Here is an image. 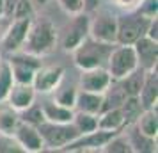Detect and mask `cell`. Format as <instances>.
Wrapping results in <instances>:
<instances>
[{
    "label": "cell",
    "mask_w": 158,
    "mask_h": 153,
    "mask_svg": "<svg viewBox=\"0 0 158 153\" xmlns=\"http://www.w3.org/2000/svg\"><path fill=\"white\" fill-rule=\"evenodd\" d=\"M57 29L50 20H39V22H30L29 32L25 37L22 50L36 55V57H44L55 50L57 46Z\"/></svg>",
    "instance_id": "obj_1"
},
{
    "label": "cell",
    "mask_w": 158,
    "mask_h": 153,
    "mask_svg": "<svg viewBox=\"0 0 158 153\" xmlns=\"http://www.w3.org/2000/svg\"><path fill=\"white\" fill-rule=\"evenodd\" d=\"M114 45L100 43L93 37H85L82 43L71 52L73 62L78 70H89V68H100L107 64V57Z\"/></svg>",
    "instance_id": "obj_2"
},
{
    "label": "cell",
    "mask_w": 158,
    "mask_h": 153,
    "mask_svg": "<svg viewBox=\"0 0 158 153\" xmlns=\"http://www.w3.org/2000/svg\"><path fill=\"white\" fill-rule=\"evenodd\" d=\"M105 68L114 82L121 80L131 71H135L139 68V61H137L133 45H114L107 57Z\"/></svg>",
    "instance_id": "obj_3"
},
{
    "label": "cell",
    "mask_w": 158,
    "mask_h": 153,
    "mask_svg": "<svg viewBox=\"0 0 158 153\" xmlns=\"http://www.w3.org/2000/svg\"><path fill=\"white\" fill-rule=\"evenodd\" d=\"M37 130L43 137L44 148H48L52 151H60L66 144H69L71 141L80 135V132L75 128L73 123H50L43 121L37 125Z\"/></svg>",
    "instance_id": "obj_4"
},
{
    "label": "cell",
    "mask_w": 158,
    "mask_h": 153,
    "mask_svg": "<svg viewBox=\"0 0 158 153\" xmlns=\"http://www.w3.org/2000/svg\"><path fill=\"white\" fill-rule=\"evenodd\" d=\"M149 18L133 13V15H126L117 18V37H115V45H133L140 36L146 34Z\"/></svg>",
    "instance_id": "obj_5"
},
{
    "label": "cell",
    "mask_w": 158,
    "mask_h": 153,
    "mask_svg": "<svg viewBox=\"0 0 158 153\" xmlns=\"http://www.w3.org/2000/svg\"><path fill=\"white\" fill-rule=\"evenodd\" d=\"M7 61L11 66V71H13V79H15V82H20V84H32L34 73L41 66V57L30 55L23 50L9 53Z\"/></svg>",
    "instance_id": "obj_6"
},
{
    "label": "cell",
    "mask_w": 158,
    "mask_h": 153,
    "mask_svg": "<svg viewBox=\"0 0 158 153\" xmlns=\"http://www.w3.org/2000/svg\"><path fill=\"white\" fill-rule=\"evenodd\" d=\"M89 37L105 45H115L117 16L110 13H98L94 18H89Z\"/></svg>",
    "instance_id": "obj_7"
},
{
    "label": "cell",
    "mask_w": 158,
    "mask_h": 153,
    "mask_svg": "<svg viewBox=\"0 0 158 153\" xmlns=\"http://www.w3.org/2000/svg\"><path fill=\"white\" fill-rule=\"evenodd\" d=\"M64 80V68L60 64L39 66L32 79V87L37 95H50L60 82Z\"/></svg>",
    "instance_id": "obj_8"
},
{
    "label": "cell",
    "mask_w": 158,
    "mask_h": 153,
    "mask_svg": "<svg viewBox=\"0 0 158 153\" xmlns=\"http://www.w3.org/2000/svg\"><path fill=\"white\" fill-rule=\"evenodd\" d=\"M30 16H22V18H15L13 23L7 27V30L4 32V36L0 39V48L6 53H13V52L22 50L25 37L30 27Z\"/></svg>",
    "instance_id": "obj_9"
},
{
    "label": "cell",
    "mask_w": 158,
    "mask_h": 153,
    "mask_svg": "<svg viewBox=\"0 0 158 153\" xmlns=\"http://www.w3.org/2000/svg\"><path fill=\"white\" fill-rule=\"evenodd\" d=\"M117 132H108V130H100L96 128L94 132H89V134H80L78 137L71 141L69 144H66L60 151H101V148L105 146L108 139L112 137Z\"/></svg>",
    "instance_id": "obj_10"
},
{
    "label": "cell",
    "mask_w": 158,
    "mask_h": 153,
    "mask_svg": "<svg viewBox=\"0 0 158 153\" xmlns=\"http://www.w3.org/2000/svg\"><path fill=\"white\" fill-rule=\"evenodd\" d=\"M13 137L16 139V142L22 146V150L25 153H39V151H43V150H46L37 126L32 123H27L23 119H20V123L16 126Z\"/></svg>",
    "instance_id": "obj_11"
},
{
    "label": "cell",
    "mask_w": 158,
    "mask_h": 153,
    "mask_svg": "<svg viewBox=\"0 0 158 153\" xmlns=\"http://www.w3.org/2000/svg\"><path fill=\"white\" fill-rule=\"evenodd\" d=\"M80 89L84 91H91V93H100L103 95L107 91L114 80L110 77V73L107 71L105 66L100 68H89V70H80Z\"/></svg>",
    "instance_id": "obj_12"
},
{
    "label": "cell",
    "mask_w": 158,
    "mask_h": 153,
    "mask_svg": "<svg viewBox=\"0 0 158 153\" xmlns=\"http://www.w3.org/2000/svg\"><path fill=\"white\" fill-rule=\"evenodd\" d=\"M85 37H89V16H85L84 13L73 15L62 37V48L66 52H73Z\"/></svg>",
    "instance_id": "obj_13"
},
{
    "label": "cell",
    "mask_w": 158,
    "mask_h": 153,
    "mask_svg": "<svg viewBox=\"0 0 158 153\" xmlns=\"http://www.w3.org/2000/svg\"><path fill=\"white\" fill-rule=\"evenodd\" d=\"M36 89L32 87V84H20V82H15L13 87L9 89L7 96H6V102L11 109H15L16 112L22 114L23 110H27L30 105L36 103Z\"/></svg>",
    "instance_id": "obj_14"
},
{
    "label": "cell",
    "mask_w": 158,
    "mask_h": 153,
    "mask_svg": "<svg viewBox=\"0 0 158 153\" xmlns=\"http://www.w3.org/2000/svg\"><path fill=\"white\" fill-rule=\"evenodd\" d=\"M135 55L139 61V68H142L146 71L156 70L158 62V41H153L148 36H140L133 43Z\"/></svg>",
    "instance_id": "obj_15"
},
{
    "label": "cell",
    "mask_w": 158,
    "mask_h": 153,
    "mask_svg": "<svg viewBox=\"0 0 158 153\" xmlns=\"http://www.w3.org/2000/svg\"><path fill=\"white\" fill-rule=\"evenodd\" d=\"M137 98H139V102L142 105V109H156V103H158V75H156V70L146 71L142 87L139 91Z\"/></svg>",
    "instance_id": "obj_16"
},
{
    "label": "cell",
    "mask_w": 158,
    "mask_h": 153,
    "mask_svg": "<svg viewBox=\"0 0 158 153\" xmlns=\"http://www.w3.org/2000/svg\"><path fill=\"white\" fill-rule=\"evenodd\" d=\"M98 128L108 132H121L126 128L124 116L121 112V107H110V109L101 110L98 114Z\"/></svg>",
    "instance_id": "obj_17"
},
{
    "label": "cell",
    "mask_w": 158,
    "mask_h": 153,
    "mask_svg": "<svg viewBox=\"0 0 158 153\" xmlns=\"http://www.w3.org/2000/svg\"><path fill=\"white\" fill-rule=\"evenodd\" d=\"M139 134H142L148 139H156L158 135V114L156 109H142L139 117L133 123Z\"/></svg>",
    "instance_id": "obj_18"
},
{
    "label": "cell",
    "mask_w": 158,
    "mask_h": 153,
    "mask_svg": "<svg viewBox=\"0 0 158 153\" xmlns=\"http://www.w3.org/2000/svg\"><path fill=\"white\" fill-rule=\"evenodd\" d=\"M75 110H82V112H89V114L98 116L103 110V95L78 89L77 102H75Z\"/></svg>",
    "instance_id": "obj_19"
},
{
    "label": "cell",
    "mask_w": 158,
    "mask_h": 153,
    "mask_svg": "<svg viewBox=\"0 0 158 153\" xmlns=\"http://www.w3.org/2000/svg\"><path fill=\"white\" fill-rule=\"evenodd\" d=\"M41 112H43L44 121H50V123H71L73 114H75L73 109L62 107L57 102H53V100L44 102L41 105Z\"/></svg>",
    "instance_id": "obj_20"
},
{
    "label": "cell",
    "mask_w": 158,
    "mask_h": 153,
    "mask_svg": "<svg viewBox=\"0 0 158 153\" xmlns=\"http://www.w3.org/2000/svg\"><path fill=\"white\" fill-rule=\"evenodd\" d=\"M144 77H146V70L137 68L135 71H131L130 75H126L124 79L115 80V82L119 84V87L123 89V93H124L126 96H137L139 91H140V87H142Z\"/></svg>",
    "instance_id": "obj_21"
},
{
    "label": "cell",
    "mask_w": 158,
    "mask_h": 153,
    "mask_svg": "<svg viewBox=\"0 0 158 153\" xmlns=\"http://www.w3.org/2000/svg\"><path fill=\"white\" fill-rule=\"evenodd\" d=\"M77 95H78V87L73 84H59L53 89V102H57L62 107L75 110V102H77Z\"/></svg>",
    "instance_id": "obj_22"
},
{
    "label": "cell",
    "mask_w": 158,
    "mask_h": 153,
    "mask_svg": "<svg viewBox=\"0 0 158 153\" xmlns=\"http://www.w3.org/2000/svg\"><path fill=\"white\" fill-rule=\"evenodd\" d=\"M20 123V112L11 109L9 105L0 107V135H13Z\"/></svg>",
    "instance_id": "obj_23"
},
{
    "label": "cell",
    "mask_w": 158,
    "mask_h": 153,
    "mask_svg": "<svg viewBox=\"0 0 158 153\" xmlns=\"http://www.w3.org/2000/svg\"><path fill=\"white\" fill-rule=\"evenodd\" d=\"M101 151H105V153H131L133 148L130 144L128 135L121 130L108 139L107 142H105V146L101 148Z\"/></svg>",
    "instance_id": "obj_24"
},
{
    "label": "cell",
    "mask_w": 158,
    "mask_h": 153,
    "mask_svg": "<svg viewBox=\"0 0 158 153\" xmlns=\"http://www.w3.org/2000/svg\"><path fill=\"white\" fill-rule=\"evenodd\" d=\"M73 125L80 134H89L98 128V116L96 114H89V112H82V110H75L73 114Z\"/></svg>",
    "instance_id": "obj_25"
},
{
    "label": "cell",
    "mask_w": 158,
    "mask_h": 153,
    "mask_svg": "<svg viewBox=\"0 0 158 153\" xmlns=\"http://www.w3.org/2000/svg\"><path fill=\"white\" fill-rule=\"evenodd\" d=\"M119 107H121V112H123V116H124L126 126L135 123V119L139 117V114L142 112V105H140V102H139L137 96H126L121 102Z\"/></svg>",
    "instance_id": "obj_26"
},
{
    "label": "cell",
    "mask_w": 158,
    "mask_h": 153,
    "mask_svg": "<svg viewBox=\"0 0 158 153\" xmlns=\"http://www.w3.org/2000/svg\"><path fill=\"white\" fill-rule=\"evenodd\" d=\"M13 84H15V79H13L9 61L0 57V103L6 102V96H7L9 89L13 87Z\"/></svg>",
    "instance_id": "obj_27"
},
{
    "label": "cell",
    "mask_w": 158,
    "mask_h": 153,
    "mask_svg": "<svg viewBox=\"0 0 158 153\" xmlns=\"http://www.w3.org/2000/svg\"><path fill=\"white\" fill-rule=\"evenodd\" d=\"M59 7L64 11L66 15H80L85 11V0H57Z\"/></svg>",
    "instance_id": "obj_28"
},
{
    "label": "cell",
    "mask_w": 158,
    "mask_h": 153,
    "mask_svg": "<svg viewBox=\"0 0 158 153\" xmlns=\"http://www.w3.org/2000/svg\"><path fill=\"white\" fill-rule=\"evenodd\" d=\"M135 13L146 16V18H158V0H140L139 6L133 9Z\"/></svg>",
    "instance_id": "obj_29"
},
{
    "label": "cell",
    "mask_w": 158,
    "mask_h": 153,
    "mask_svg": "<svg viewBox=\"0 0 158 153\" xmlns=\"http://www.w3.org/2000/svg\"><path fill=\"white\" fill-rule=\"evenodd\" d=\"M23 121H27V123H32V125H39L44 121L43 117V112H41V107H36V103L34 105H30L27 110H23V117H20Z\"/></svg>",
    "instance_id": "obj_30"
},
{
    "label": "cell",
    "mask_w": 158,
    "mask_h": 153,
    "mask_svg": "<svg viewBox=\"0 0 158 153\" xmlns=\"http://www.w3.org/2000/svg\"><path fill=\"white\" fill-rule=\"evenodd\" d=\"M112 6H115V7H121L124 9V11H133V9L139 6V2L140 0H108Z\"/></svg>",
    "instance_id": "obj_31"
},
{
    "label": "cell",
    "mask_w": 158,
    "mask_h": 153,
    "mask_svg": "<svg viewBox=\"0 0 158 153\" xmlns=\"http://www.w3.org/2000/svg\"><path fill=\"white\" fill-rule=\"evenodd\" d=\"M144 36H148L149 39H153V41H158V18H151L149 20Z\"/></svg>",
    "instance_id": "obj_32"
},
{
    "label": "cell",
    "mask_w": 158,
    "mask_h": 153,
    "mask_svg": "<svg viewBox=\"0 0 158 153\" xmlns=\"http://www.w3.org/2000/svg\"><path fill=\"white\" fill-rule=\"evenodd\" d=\"M50 0H29V4L32 6V9H39V7H44Z\"/></svg>",
    "instance_id": "obj_33"
},
{
    "label": "cell",
    "mask_w": 158,
    "mask_h": 153,
    "mask_svg": "<svg viewBox=\"0 0 158 153\" xmlns=\"http://www.w3.org/2000/svg\"><path fill=\"white\" fill-rule=\"evenodd\" d=\"M6 15H7V4L6 0H0V18H4Z\"/></svg>",
    "instance_id": "obj_34"
}]
</instances>
